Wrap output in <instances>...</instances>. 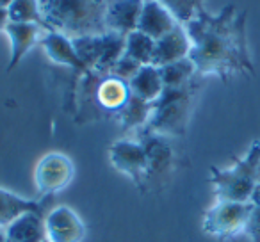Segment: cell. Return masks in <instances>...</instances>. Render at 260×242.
I'll list each match as a JSON object with an SVG mask.
<instances>
[{
  "mask_svg": "<svg viewBox=\"0 0 260 242\" xmlns=\"http://www.w3.org/2000/svg\"><path fill=\"white\" fill-rule=\"evenodd\" d=\"M246 18L248 13L228 4L216 15L202 8L185 23L191 40L189 59L194 62L200 77L214 75L228 82L237 75L255 73L246 36Z\"/></svg>",
  "mask_w": 260,
  "mask_h": 242,
  "instance_id": "obj_1",
  "label": "cell"
},
{
  "mask_svg": "<svg viewBox=\"0 0 260 242\" xmlns=\"http://www.w3.org/2000/svg\"><path fill=\"white\" fill-rule=\"evenodd\" d=\"M107 4L109 0H40L47 30L61 32L70 40L107 32Z\"/></svg>",
  "mask_w": 260,
  "mask_h": 242,
  "instance_id": "obj_2",
  "label": "cell"
},
{
  "mask_svg": "<svg viewBox=\"0 0 260 242\" xmlns=\"http://www.w3.org/2000/svg\"><path fill=\"white\" fill-rule=\"evenodd\" d=\"M203 77H194L180 87H164L160 96L152 101V116L145 130L164 137H184L191 121L194 100L202 89Z\"/></svg>",
  "mask_w": 260,
  "mask_h": 242,
  "instance_id": "obj_3",
  "label": "cell"
},
{
  "mask_svg": "<svg viewBox=\"0 0 260 242\" xmlns=\"http://www.w3.org/2000/svg\"><path fill=\"white\" fill-rule=\"evenodd\" d=\"M209 182L214 189L216 199L241 201L251 199V194L260 182V141L249 146L248 153L237 159L230 167H210Z\"/></svg>",
  "mask_w": 260,
  "mask_h": 242,
  "instance_id": "obj_4",
  "label": "cell"
},
{
  "mask_svg": "<svg viewBox=\"0 0 260 242\" xmlns=\"http://www.w3.org/2000/svg\"><path fill=\"white\" fill-rule=\"evenodd\" d=\"M253 205L249 201H223L216 199L212 206L203 214L202 228L209 237L217 240H230L244 235Z\"/></svg>",
  "mask_w": 260,
  "mask_h": 242,
  "instance_id": "obj_5",
  "label": "cell"
},
{
  "mask_svg": "<svg viewBox=\"0 0 260 242\" xmlns=\"http://www.w3.org/2000/svg\"><path fill=\"white\" fill-rule=\"evenodd\" d=\"M79 57L91 70L98 73H111V68L125 54V36L116 32L82 36L72 40Z\"/></svg>",
  "mask_w": 260,
  "mask_h": 242,
  "instance_id": "obj_6",
  "label": "cell"
},
{
  "mask_svg": "<svg viewBox=\"0 0 260 242\" xmlns=\"http://www.w3.org/2000/svg\"><path fill=\"white\" fill-rule=\"evenodd\" d=\"M138 141L145 146L146 162H148V177H146V189L162 187L173 175L178 164V157L171 145L170 137L153 134L148 130L138 132Z\"/></svg>",
  "mask_w": 260,
  "mask_h": 242,
  "instance_id": "obj_7",
  "label": "cell"
},
{
  "mask_svg": "<svg viewBox=\"0 0 260 242\" xmlns=\"http://www.w3.org/2000/svg\"><path fill=\"white\" fill-rule=\"evenodd\" d=\"M75 177V166L73 160L62 152L45 153L34 166V185L41 198H52V196L62 192Z\"/></svg>",
  "mask_w": 260,
  "mask_h": 242,
  "instance_id": "obj_8",
  "label": "cell"
},
{
  "mask_svg": "<svg viewBox=\"0 0 260 242\" xmlns=\"http://www.w3.org/2000/svg\"><path fill=\"white\" fill-rule=\"evenodd\" d=\"M109 162L116 171L125 175L138 189L145 191L148 177L145 146L138 139H118L109 146Z\"/></svg>",
  "mask_w": 260,
  "mask_h": 242,
  "instance_id": "obj_9",
  "label": "cell"
},
{
  "mask_svg": "<svg viewBox=\"0 0 260 242\" xmlns=\"http://www.w3.org/2000/svg\"><path fill=\"white\" fill-rule=\"evenodd\" d=\"M45 235L47 242H82L86 224L73 209L59 205L45 214Z\"/></svg>",
  "mask_w": 260,
  "mask_h": 242,
  "instance_id": "obj_10",
  "label": "cell"
},
{
  "mask_svg": "<svg viewBox=\"0 0 260 242\" xmlns=\"http://www.w3.org/2000/svg\"><path fill=\"white\" fill-rule=\"evenodd\" d=\"M189 54H191V40L187 36V30L182 23H177L170 32L155 41L152 64L160 68L170 62L189 57Z\"/></svg>",
  "mask_w": 260,
  "mask_h": 242,
  "instance_id": "obj_11",
  "label": "cell"
},
{
  "mask_svg": "<svg viewBox=\"0 0 260 242\" xmlns=\"http://www.w3.org/2000/svg\"><path fill=\"white\" fill-rule=\"evenodd\" d=\"M48 30L36 23H11L6 27V34L11 43V57H9L8 72L15 70L16 66L22 62L25 54L34 47V45L41 43L43 36Z\"/></svg>",
  "mask_w": 260,
  "mask_h": 242,
  "instance_id": "obj_12",
  "label": "cell"
},
{
  "mask_svg": "<svg viewBox=\"0 0 260 242\" xmlns=\"http://www.w3.org/2000/svg\"><path fill=\"white\" fill-rule=\"evenodd\" d=\"M143 0H109L105 11V27L107 30L121 36H128L138 30L139 15H141Z\"/></svg>",
  "mask_w": 260,
  "mask_h": 242,
  "instance_id": "obj_13",
  "label": "cell"
},
{
  "mask_svg": "<svg viewBox=\"0 0 260 242\" xmlns=\"http://www.w3.org/2000/svg\"><path fill=\"white\" fill-rule=\"evenodd\" d=\"M177 23L178 22L175 20V16L157 0H143L141 15H139L138 22L139 32L146 34L157 41L164 34L170 32Z\"/></svg>",
  "mask_w": 260,
  "mask_h": 242,
  "instance_id": "obj_14",
  "label": "cell"
},
{
  "mask_svg": "<svg viewBox=\"0 0 260 242\" xmlns=\"http://www.w3.org/2000/svg\"><path fill=\"white\" fill-rule=\"evenodd\" d=\"M50 198H38L29 199L20 194L0 187V228H6L27 212H45V206Z\"/></svg>",
  "mask_w": 260,
  "mask_h": 242,
  "instance_id": "obj_15",
  "label": "cell"
},
{
  "mask_svg": "<svg viewBox=\"0 0 260 242\" xmlns=\"http://www.w3.org/2000/svg\"><path fill=\"white\" fill-rule=\"evenodd\" d=\"M8 242H47L45 214L27 212L4 228Z\"/></svg>",
  "mask_w": 260,
  "mask_h": 242,
  "instance_id": "obj_16",
  "label": "cell"
},
{
  "mask_svg": "<svg viewBox=\"0 0 260 242\" xmlns=\"http://www.w3.org/2000/svg\"><path fill=\"white\" fill-rule=\"evenodd\" d=\"M150 116H152V103L134 96V94H130L128 101L114 116V119L118 121L123 130L139 132L143 128H146V125L150 121Z\"/></svg>",
  "mask_w": 260,
  "mask_h": 242,
  "instance_id": "obj_17",
  "label": "cell"
},
{
  "mask_svg": "<svg viewBox=\"0 0 260 242\" xmlns=\"http://www.w3.org/2000/svg\"><path fill=\"white\" fill-rule=\"evenodd\" d=\"M128 87H130V93L134 94V96L141 98L145 101H150V103L155 101L164 89L159 68L153 64L141 66V70L136 73L134 79L128 82Z\"/></svg>",
  "mask_w": 260,
  "mask_h": 242,
  "instance_id": "obj_18",
  "label": "cell"
},
{
  "mask_svg": "<svg viewBox=\"0 0 260 242\" xmlns=\"http://www.w3.org/2000/svg\"><path fill=\"white\" fill-rule=\"evenodd\" d=\"M159 73H160V79H162L164 87L185 86V84L191 82L194 77H198L194 62H192L189 57L170 62V64H166V66H160Z\"/></svg>",
  "mask_w": 260,
  "mask_h": 242,
  "instance_id": "obj_19",
  "label": "cell"
},
{
  "mask_svg": "<svg viewBox=\"0 0 260 242\" xmlns=\"http://www.w3.org/2000/svg\"><path fill=\"white\" fill-rule=\"evenodd\" d=\"M153 50H155V40L139 30H134L125 38V55L138 61L139 64H152Z\"/></svg>",
  "mask_w": 260,
  "mask_h": 242,
  "instance_id": "obj_20",
  "label": "cell"
},
{
  "mask_svg": "<svg viewBox=\"0 0 260 242\" xmlns=\"http://www.w3.org/2000/svg\"><path fill=\"white\" fill-rule=\"evenodd\" d=\"M8 15L11 23H36L45 27L40 0H13L8 8Z\"/></svg>",
  "mask_w": 260,
  "mask_h": 242,
  "instance_id": "obj_21",
  "label": "cell"
},
{
  "mask_svg": "<svg viewBox=\"0 0 260 242\" xmlns=\"http://www.w3.org/2000/svg\"><path fill=\"white\" fill-rule=\"evenodd\" d=\"M157 2L162 4L175 16V20L178 23H182V25L191 22L196 16V13L202 8H205L203 6L205 0H157Z\"/></svg>",
  "mask_w": 260,
  "mask_h": 242,
  "instance_id": "obj_22",
  "label": "cell"
},
{
  "mask_svg": "<svg viewBox=\"0 0 260 242\" xmlns=\"http://www.w3.org/2000/svg\"><path fill=\"white\" fill-rule=\"evenodd\" d=\"M143 64H139L138 61H134V59H130L128 55L123 54L121 57L116 61V64L111 68V75L118 77V79L125 80V82H130V80L134 79L136 73L141 70Z\"/></svg>",
  "mask_w": 260,
  "mask_h": 242,
  "instance_id": "obj_23",
  "label": "cell"
},
{
  "mask_svg": "<svg viewBox=\"0 0 260 242\" xmlns=\"http://www.w3.org/2000/svg\"><path fill=\"white\" fill-rule=\"evenodd\" d=\"M244 235H248L251 242H260V209L256 206H253Z\"/></svg>",
  "mask_w": 260,
  "mask_h": 242,
  "instance_id": "obj_24",
  "label": "cell"
},
{
  "mask_svg": "<svg viewBox=\"0 0 260 242\" xmlns=\"http://www.w3.org/2000/svg\"><path fill=\"white\" fill-rule=\"evenodd\" d=\"M9 25V15L8 9L0 8V32H6V27Z\"/></svg>",
  "mask_w": 260,
  "mask_h": 242,
  "instance_id": "obj_25",
  "label": "cell"
},
{
  "mask_svg": "<svg viewBox=\"0 0 260 242\" xmlns=\"http://www.w3.org/2000/svg\"><path fill=\"white\" fill-rule=\"evenodd\" d=\"M249 203H251L253 206H256V209H260V182H258V185L255 187V191H253Z\"/></svg>",
  "mask_w": 260,
  "mask_h": 242,
  "instance_id": "obj_26",
  "label": "cell"
},
{
  "mask_svg": "<svg viewBox=\"0 0 260 242\" xmlns=\"http://www.w3.org/2000/svg\"><path fill=\"white\" fill-rule=\"evenodd\" d=\"M11 2H13V0H0V8H6V9H8L9 6H11Z\"/></svg>",
  "mask_w": 260,
  "mask_h": 242,
  "instance_id": "obj_27",
  "label": "cell"
},
{
  "mask_svg": "<svg viewBox=\"0 0 260 242\" xmlns=\"http://www.w3.org/2000/svg\"><path fill=\"white\" fill-rule=\"evenodd\" d=\"M0 242H8V240H6V231H4V228H0Z\"/></svg>",
  "mask_w": 260,
  "mask_h": 242,
  "instance_id": "obj_28",
  "label": "cell"
}]
</instances>
